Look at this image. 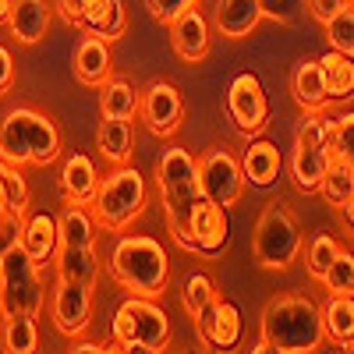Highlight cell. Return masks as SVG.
<instances>
[{
    "label": "cell",
    "instance_id": "6da1fadb",
    "mask_svg": "<svg viewBox=\"0 0 354 354\" xmlns=\"http://www.w3.org/2000/svg\"><path fill=\"white\" fill-rule=\"evenodd\" d=\"M156 188H160L170 238L185 252H195V245H192V205L202 198L198 160H192V153L177 149V145L163 149V156L156 160Z\"/></svg>",
    "mask_w": 354,
    "mask_h": 354
},
{
    "label": "cell",
    "instance_id": "7a4b0ae2",
    "mask_svg": "<svg viewBox=\"0 0 354 354\" xmlns=\"http://www.w3.org/2000/svg\"><path fill=\"white\" fill-rule=\"evenodd\" d=\"M259 340L280 354H308L322 340V312L305 294H283L273 298L262 312Z\"/></svg>",
    "mask_w": 354,
    "mask_h": 354
},
{
    "label": "cell",
    "instance_id": "3957f363",
    "mask_svg": "<svg viewBox=\"0 0 354 354\" xmlns=\"http://www.w3.org/2000/svg\"><path fill=\"white\" fill-rule=\"evenodd\" d=\"M61 156V128L46 113L15 106L0 121V160L15 167H50Z\"/></svg>",
    "mask_w": 354,
    "mask_h": 354
},
{
    "label": "cell",
    "instance_id": "277c9868",
    "mask_svg": "<svg viewBox=\"0 0 354 354\" xmlns=\"http://www.w3.org/2000/svg\"><path fill=\"white\" fill-rule=\"evenodd\" d=\"M106 266L117 283L131 294H142V298H160L170 280L167 252L149 234H128V238H121L113 245Z\"/></svg>",
    "mask_w": 354,
    "mask_h": 354
},
{
    "label": "cell",
    "instance_id": "5b68a950",
    "mask_svg": "<svg viewBox=\"0 0 354 354\" xmlns=\"http://www.w3.org/2000/svg\"><path fill=\"white\" fill-rule=\"evenodd\" d=\"M145 209V181L131 163H117L106 177H100L96 195L88 202L96 227L103 230H124Z\"/></svg>",
    "mask_w": 354,
    "mask_h": 354
},
{
    "label": "cell",
    "instance_id": "8992f818",
    "mask_svg": "<svg viewBox=\"0 0 354 354\" xmlns=\"http://www.w3.org/2000/svg\"><path fill=\"white\" fill-rule=\"evenodd\" d=\"M113 344L117 351H167L170 344V322L167 312L156 305V298H142V294H131L117 305L113 312Z\"/></svg>",
    "mask_w": 354,
    "mask_h": 354
},
{
    "label": "cell",
    "instance_id": "52a82bcc",
    "mask_svg": "<svg viewBox=\"0 0 354 354\" xmlns=\"http://www.w3.org/2000/svg\"><path fill=\"white\" fill-rule=\"evenodd\" d=\"M46 301V283L43 270L21 252L15 241L4 255H0V315H39Z\"/></svg>",
    "mask_w": 354,
    "mask_h": 354
},
{
    "label": "cell",
    "instance_id": "ba28073f",
    "mask_svg": "<svg viewBox=\"0 0 354 354\" xmlns=\"http://www.w3.org/2000/svg\"><path fill=\"white\" fill-rule=\"evenodd\" d=\"M301 227L283 205H266L255 220L252 234V252L262 270H290V262L301 252Z\"/></svg>",
    "mask_w": 354,
    "mask_h": 354
},
{
    "label": "cell",
    "instance_id": "9c48e42d",
    "mask_svg": "<svg viewBox=\"0 0 354 354\" xmlns=\"http://www.w3.org/2000/svg\"><path fill=\"white\" fill-rule=\"evenodd\" d=\"M330 163V117L305 113L298 131H294V153H290V177L298 192H319V181Z\"/></svg>",
    "mask_w": 354,
    "mask_h": 354
},
{
    "label": "cell",
    "instance_id": "30bf717a",
    "mask_svg": "<svg viewBox=\"0 0 354 354\" xmlns=\"http://www.w3.org/2000/svg\"><path fill=\"white\" fill-rule=\"evenodd\" d=\"M227 113L241 135H259L270 124V96H266V85L259 82V75L241 71L227 85Z\"/></svg>",
    "mask_w": 354,
    "mask_h": 354
},
{
    "label": "cell",
    "instance_id": "8fae6325",
    "mask_svg": "<svg viewBox=\"0 0 354 354\" xmlns=\"http://www.w3.org/2000/svg\"><path fill=\"white\" fill-rule=\"evenodd\" d=\"M138 117L156 138H174L185 124V100L170 82H153L138 93Z\"/></svg>",
    "mask_w": 354,
    "mask_h": 354
},
{
    "label": "cell",
    "instance_id": "7c38bea8",
    "mask_svg": "<svg viewBox=\"0 0 354 354\" xmlns=\"http://www.w3.org/2000/svg\"><path fill=\"white\" fill-rule=\"evenodd\" d=\"M198 188H202V198H213V202L230 209V205L245 195L241 163L227 149H209L198 160Z\"/></svg>",
    "mask_w": 354,
    "mask_h": 354
},
{
    "label": "cell",
    "instance_id": "4fadbf2b",
    "mask_svg": "<svg viewBox=\"0 0 354 354\" xmlns=\"http://www.w3.org/2000/svg\"><path fill=\"white\" fill-rule=\"evenodd\" d=\"M195 333L205 347H213V351H234L241 340V330H245V322H241V308L234 305V301H213V305H205L195 319Z\"/></svg>",
    "mask_w": 354,
    "mask_h": 354
},
{
    "label": "cell",
    "instance_id": "5bb4252c",
    "mask_svg": "<svg viewBox=\"0 0 354 354\" xmlns=\"http://www.w3.org/2000/svg\"><path fill=\"white\" fill-rule=\"evenodd\" d=\"M93 322V287H82L71 280H57L53 290V326L68 340L82 337Z\"/></svg>",
    "mask_w": 354,
    "mask_h": 354
},
{
    "label": "cell",
    "instance_id": "9a60e30c",
    "mask_svg": "<svg viewBox=\"0 0 354 354\" xmlns=\"http://www.w3.org/2000/svg\"><path fill=\"white\" fill-rule=\"evenodd\" d=\"M230 241V216L227 205L213 202V198H198L192 205V245L198 255L216 259Z\"/></svg>",
    "mask_w": 354,
    "mask_h": 354
},
{
    "label": "cell",
    "instance_id": "2e32d148",
    "mask_svg": "<svg viewBox=\"0 0 354 354\" xmlns=\"http://www.w3.org/2000/svg\"><path fill=\"white\" fill-rule=\"evenodd\" d=\"M170 46L188 64L205 61V53H209V21H205V15L198 11V4L185 8L170 21Z\"/></svg>",
    "mask_w": 354,
    "mask_h": 354
},
{
    "label": "cell",
    "instance_id": "e0dca14e",
    "mask_svg": "<svg viewBox=\"0 0 354 354\" xmlns=\"http://www.w3.org/2000/svg\"><path fill=\"white\" fill-rule=\"evenodd\" d=\"M18 245H21V252L43 270L46 262H53L57 248H61V238H57V220H53L50 213L25 216V220H21V230H18Z\"/></svg>",
    "mask_w": 354,
    "mask_h": 354
},
{
    "label": "cell",
    "instance_id": "ac0fdd59",
    "mask_svg": "<svg viewBox=\"0 0 354 354\" xmlns=\"http://www.w3.org/2000/svg\"><path fill=\"white\" fill-rule=\"evenodd\" d=\"M8 28H11L15 43L36 46L46 36V28H50V4L46 0H11Z\"/></svg>",
    "mask_w": 354,
    "mask_h": 354
},
{
    "label": "cell",
    "instance_id": "d6986e66",
    "mask_svg": "<svg viewBox=\"0 0 354 354\" xmlns=\"http://www.w3.org/2000/svg\"><path fill=\"white\" fill-rule=\"evenodd\" d=\"M280 167H283V156L277 149V142H270V138L248 142V149L241 156L245 185H252V188H273L277 177H280Z\"/></svg>",
    "mask_w": 354,
    "mask_h": 354
},
{
    "label": "cell",
    "instance_id": "ffe728a7",
    "mask_svg": "<svg viewBox=\"0 0 354 354\" xmlns=\"http://www.w3.org/2000/svg\"><path fill=\"white\" fill-rule=\"evenodd\" d=\"M290 96L305 113H322L330 106V93H326V82H322V68L319 61H298L290 71Z\"/></svg>",
    "mask_w": 354,
    "mask_h": 354
},
{
    "label": "cell",
    "instance_id": "44dd1931",
    "mask_svg": "<svg viewBox=\"0 0 354 354\" xmlns=\"http://www.w3.org/2000/svg\"><path fill=\"white\" fill-rule=\"evenodd\" d=\"M82 32L85 36H100L106 43L121 39L128 28V11L121 0H85V15H82Z\"/></svg>",
    "mask_w": 354,
    "mask_h": 354
},
{
    "label": "cell",
    "instance_id": "7402d4cb",
    "mask_svg": "<svg viewBox=\"0 0 354 354\" xmlns=\"http://www.w3.org/2000/svg\"><path fill=\"white\" fill-rule=\"evenodd\" d=\"M75 75L78 82L85 85H103L106 78H113V53H110V43L100 39V36H85L75 50Z\"/></svg>",
    "mask_w": 354,
    "mask_h": 354
},
{
    "label": "cell",
    "instance_id": "603a6c76",
    "mask_svg": "<svg viewBox=\"0 0 354 354\" xmlns=\"http://www.w3.org/2000/svg\"><path fill=\"white\" fill-rule=\"evenodd\" d=\"M322 312V337L340 351H354V294H330Z\"/></svg>",
    "mask_w": 354,
    "mask_h": 354
},
{
    "label": "cell",
    "instance_id": "cb8c5ba5",
    "mask_svg": "<svg viewBox=\"0 0 354 354\" xmlns=\"http://www.w3.org/2000/svg\"><path fill=\"white\" fill-rule=\"evenodd\" d=\"M53 266H57V280H71V283H82V287H96L100 280V259H96V248H78V245H61L53 255Z\"/></svg>",
    "mask_w": 354,
    "mask_h": 354
},
{
    "label": "cell",
    "instance_id": "d4e9b609",
    "mask_svg": "<svg viewBox=\"0 0 354 354\" xmlns=\"http://www.w3.org/2000/svg\"><path fill=\"white\" fill-rule=\"evenodd\" d=\"M220 36L227 39H245L255 32V25L262 21V4L259 0H220L213 15Z\"/></svg>",
    "mask_w": 354,
    "mask_h": 354
},
{
    "label": "cell",
    "instance_id": "484cf974",
    "mask_svg": "<svg viewBox=\"0 0 354 354\" xmlns=\"http://www.w3.org/2000/svg\"><path fill=\"white\" fill-rule=\"evenodd\" d=\"M96 185H100V170L96 163L88 160L85 153H75L68 156L64 170H61V192H64V202H78V205H88L96 195Z\"/></svg>",
    "mask_w": 354,
    "mask_h": 354
},
{
    "label": "cell",
    "instance_id": "4316f807",
    "mask_svg": "<svg viewBox=\"0 0 354 354\" xmlns=\"http://www.w3.org/2000/svg\"><path fill=\"white\" fill-rule=\"evenodd\" d=\"M131 145H135V131L131 121H121V117H103V124L96 131V149L106 163H128L131 160Z\"/></svg>",
    "mask_w": 354,
    "mask_h": 354
},
{
    "label": "cell",
    "instance_id": "83f0119b",
    "mask_svg": "<svg viewBox=\"0 0 354 354\" xmlns=\"http://www.w3.org/2000/svg\"><path fill=\"white\" fill-rule=\"evenodd\" d=\"M57 238H61V245H78V248L96 245V220L88 213V205L78 202L64 205V213L57 216Z\"/></svg>",
    "mask_w": 354,
    "mask_h": 354
},
{
    "label": "cell",
    "instance_id": "f1b7e54d",
    "mask_svg": "<svg viewBox=\"0 0 354 354\" xmlns=\"http://www.w3.org/2000/svg\"><path fill=\"white\" fill-rule=\"evenodd\" d=\"M319 68H322V82H326V93L330 100H351L354 96V57L330 50L319 57Z\"/></svg>",
    "mask_w": 354,
    "mask_h": 354
},
{
    "label": "cell",
    "instance_id": "f546056e",
    "mask_svg": "<svg viewBox=\"0 0 354 354\" xmlns=\"http://www.w3.org/2000/svg\"><path fill=\"white\" fill-rule=\"evenodd\" d=\"M100 110L103 117H121V121H131L138 113V88L124 78H106L100 85Z\"/></svg>",
    "mask_w": 354,
    "mask_h": 354
},
{
    "label": "cell",
    "instance_id": "4dcf8cb0",
    "mask_svg": "<svg viewBox=\"0 0 354 354\" xmlns=\"http://www.w3.org/2000/svg\"><path fill=\"white\" fill-rule=\"evenodd\" d=\"M319 192H322V198H326L330 205L340 209V205L351 198V192H354V163L330 156L326 174H322V181H319Z\"/></svg>",
    "mask_w": 354,
    "mask_h": 354
},
{
    "label": "cell",
    "instance_id": "1f68e13d",
    "mask_svg": "<svg viewBox=\"0 0 354 354\" xmlns=\"http://www.w3.org/2000/svg\"><path fill=\"white\" fill-rule=\"evenodd\" d=\"M0 347H4L8 354H32V351L39 347V326H36V315H15V319H4Z\"/></svg>",
    "mask_w": 354,
    "mask_h": 354
},
{
    "label": "cell",
    "instance_id": "d6a6232c",
    "mask_svg": "<svg viewBox=\"0 0 354 354\" xmlns=\"http://www.w3.org/2000/svg\"><path fill=\"white\" fill-rule=\"evenodd\" d=\"M0 195H4L8 209L15 216H25L28 213V185H25V177H21V167H15L8 160H0Z\"/></svg>",
    "mask_w": 354,
    "mask_h": 354
},
{
    "label": "cell",
    "instance_id": "836d02e7",
    "mask_svg": "<svg viewBox=\"0 0 354 354\" xmlns=\"http://www.w3.org/2000/svg\"><path fill=\"white\" fill-rule=\"evenodd\" d=\"M216 301V283L205 277V273H192L188 280H185V290H181V305H185V312L195 319L205 305H213Z\"/></svg>",
    "mask_w": 354,
    "mask_h": 354
},
{
    "label": "cell",
    "instance_id": "e575fe53",
    "mask_svg": "<svg viewBox=\"0 0 354 354\" xmlns=\"http://www.w3.org/2000/svg\"><path fill=\"white\" fill-rule=\"evenodd\" d=\"M337 252H340V241L333 238V234H315V238L308 241V248H305L308 273H312L315 280H322V273L330 270V262L337 259Z\"/></svg>",
    "mask_w": 354,
    "mask_h": 354
},
{
    "label": "cell",
    "instance_id": "d590c367",
    "mask_svg": "<svg viewBox=\"0 0 354 354\" xmlns=\"http://www.w3.org/2000/svg\"><path fill=\"white\" fill-rule=\"evenodd\" d=\"M330 156L354 163V110L330 117Z\"/></svg>",
    "mask_w": 354,
    "mask_h": 354
},
{
    "label": "cell",
    "instance_id": "8d00e7d4",
    "mask_svg": "<svg viewBox=\"0 0 354 354\" xmlns=\"http://www.w3.org/2000/svg\"><path fill=\"white\" fill-rule=\"evenodd\" d=\"M322 283H326L330 294H354V255L340 248L337 259L330 262V270L322 273Z\"/></svg>",
    "mask_w": 354,
    "mask_h": 354
},
{
    "label": "cell",
    "instance_id": "74e56055",
    "mask_svg": "<svg viewBox=\"0 0 354 354\" xmlns=\"http://www.w3.org/2000/svg\"><path fill=\"white\" fill-rule=\"evenodd\" d=\"M322 28H326L330 50H340V53H351L354 57V8H344L340 15H333Z\"/></svg>",
    "mask_w": 354,
    "mask_h": 354
},
{
    "label": "cell",
    "instance_id": "f35d334b",
    "mask_svg": "<svg viewBox=\"0 0 354 354\" xmlns=\"http://www.w3.org/2000/svg\"><path fill=\"white\" fill-rule=\"evenodd\" d=\"M262 18H273L277 25H294L305 11V0H259Z\"/></svg>",
    "mask_w": 354,
    "mask_h": 354
},
{
    "label": "cell",
    "instance_id": "ab89813d",
    "mask_svg": "<svg viewBox=\"0 0 354 354\" xmlns=\"http://www.w3.org/2000/svg\"><path fill=\"white\" fill-rule=\"evenodd\" d=\"M149 4V11H153V18L156 21H163V25H170L177 15H181L185 8H192V4H198V0H145Z\"/></svg>",
    "mask_w": 354,
    "mask_h": 354
},
{
    "label": "cell",
    "instance_id": "60d3db41",
    "mask_svg": "<svg viewBox=\"0 0 354 354\" xmlns=\"http://www.w3.org/2000/svg\"><path fill=\"white\" fill-rule=\"evenodd\" d=\"M347 8V0H308V11H312V18L319 21V25H326L333 15H340Z\"/></svg>",
    "mask_w": 354,
    "mask_h": 354
},
{
    "label": "cell",
    "instance_id": "b9f144b4",
    "mask_svg": "<svg viewBox=\"0 0 354 354\" xmlns=\"http://www.w3.org/2000/svg\"><path fill=\"white\" fill-rule=\"evenodd\" d=\"M15 85V57L8 46H0V96Z\"/></svg>",
    "mask_w": 354,
    "mask_h": 354
},
{
    "label": "cell",
    "instance_id": "7bdbcfd3",
    "mask_svg": "<svg viewBox=\"0 0 354 354\" xmlns=\"http://www.w3.org/2000/svg\"><path fill=\"white\" fill-rule=\"evenodd\" d=\"M57 11H61V18L68 25H82V15H85V0H57Z\"/></svg>",
    "mask_w": 354,
    "mask_h": 354
},
{
    "label": "cell",
    "instance_id": "ee69618b",
    "mask_svg": "<svg viewBox=\"0 0 354 354\" xmlns=\"http://www.w3.org/2000/svg\"><path fill=\"white\" fill-rule=\"evenodd\" d=\"M18 230H21V216H11L4 227H0V255H4V252L18 241Z\"/></svg>",
    "mask_w": 354,
    "mask_h": 354
},
{
    "label": "cell",
    "instance_id": "f6af8a7d",
    "mask_svg": "<svg viewBox=\"0 0 354 354\" xmlns=\"http://www.w3.org/2000/svg\"><path fill=\"white\" fill-rule=\"evenodd\" d=\"M75 351H78V354H100V351H117V347H106V344H100V340H82V337H75Z\"/></svg>",
    "mask_w": 354,
    "mask_h": 354
},
{
    "label": "cell",
    "instance_id": "bcb514c9",
    "mask_svg": "<svg viewBox=\"0 0 354 354\" xmlns=\"http://www.w3.org/2000/svg\"><path fill=\"white\" fill-rule=\"evenodd\" d=\"M340 216H344V223H347V227L354 230V192H351V198H347V202L340 205Z\"/></svg>",
    "mask_w": 354,
    "mask_h": 354
},
{
    "label": "cell",
    "instance_id": "7dc6e473",
    "mask_svg": "<svg viewBox=\"0 0 354 354\" xmlns=\"http://www.w3.org/2000/svg\"><path fill=\"white\" fill-rule=\"evenodd\" d=\"M11 216H15V213L8 209V202H4V195H0V227H4V223H8Z\"/></svg>",
    "mask_w": 354,
    "mask_h": 354
},
{
    "label": "cell",
    "instance_id": "c3c4849f",
    "mask_svg": "<svg viewBox=\"0 0 354 354\" xmlns=\"http://www.w3.org/2000/svg\"><path fill=\"white\" fill-rule=\"evenodd\" d=\"M8 11H11V0H0V21H8Z\"/></svg>",
    "mask_w": 354,
    "mask_h": 354
}]
</instances>
